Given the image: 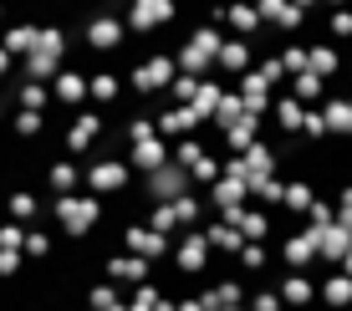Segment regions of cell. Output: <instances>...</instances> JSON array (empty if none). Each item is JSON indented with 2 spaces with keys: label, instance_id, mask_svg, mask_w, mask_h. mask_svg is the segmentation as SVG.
<instances>
[{
  "label": "cell",
  "instance_id": "cell-35",
  "mask_svg": "<svg viewBox=\"0 0 352 311\" xmlns=\"http://www.w3.org/2000/svg\"><path fill=\"white\" fill-rule=\"evenodd\" d=\"M281 296H286V301H307V281H301V276H291Z\"/></svg>",
  "mask_w": 352,
  "mask_h": 311
},
{
  "label": "cell",
  "instance_id": "cell-11",
  "mask_svg": "<svg viewBox=\"0 0 352 311\" xmlns=\"http://www.w3.org/2000/svg\"><path fill=\"white\" fill-rule=\"evenodd\" d=\"M87 82H92V71L82 67V62H67L62 71H56V82H52V97L72 107V113H82V102H87Z\"/></svg>",
  "mask_w": 352,
  "mask_h": 311
},
{
  "label": "cell",
  "instance_id": "cell-36",
  "mask_svg": "<svg viewBox=\"0 0 352 311\" xmlns=\"http://www.w3.org/2000/svg\"><path fill=\"white\" fill-rule=\"evenodd\" d=\"M276 117H281V128H296V102H276Z\"/></svg>",
  "mask_w": 352,
  "mask_h": 311
},
{
  "label": "cell",
  "instance_id": "cell-1",
  "mask_svg": "<svg viewBox=\"0 0 352 311\" xmlns=\"http://www.w3.org/2000/svg\"><path fill=\"white\" fill-rule=\"evenodd\" d=\"M46 209L56 214L62 235H67V240H77V245H82V240H92V230L107 220V205H102L97 194H87V189H82V194H62V199H52Z\"/></svg>",
  "mask_w": 352,
  "mask_h": 311
},
{
  "label": "cell",
  "instance_id": "cell-3",
  "mask_svg": "<svg viewBox=\"0 0 352 311\" xmlns=\"http://www.w3.org/2000/svg\"><path fill=\"white\" fill-rule=\"evenodd\" d=\"M174 77H179V62L164 51V46H153V51L128 71V87H133V97H153V102H159V97H168Z\"/></svg>",
  "mask_w": 352,
  "mask_h": 311
},
{
  "label": "cell",
  "instance_id": "cell-40",
  "mask_svg": "<svg viewBox=\"0 0 352 311\" xmlns=\"http://www.w3.org/2000/svg\"><path fill=\"white\" fill-rule=\"evenodd\" d=\"M0 128H10V113H6V97H0Z\"/></svg>",
  "mask_w": 352,
  "mask_h": 311
},
{
  "label": "cell",
  "instance_id": "cell-21",
  "mask_svg": "<svg viewBox=\"0 0 352 311\" xmlns=\"http://www.w3.org/2000/svg\"><path fill=\"white\" fill-rule=\"evenodd\" d=\"M220 102H225V82H220V77H204V82H199V97L189 102V113L199 117V123H214Z\"/></svg>",
  "mask_w": 352,
  "mask_h": 311
},
{
  "label": "cell",
  "instance_id": "cell-4",
  "mask_svg": "<svg viewBox=\"0 0 352 311\" xmlns=\"http://www.w3.org/2000/svg\"><path fill=\"white\" fill-rule=\"evenodd\" d=\"M133 184V169L123 163V153H97V159L82 163V189L97 199H107V194H123V189Z\"/></svg>",
  "mask_w": 352,
  "mask_h": 311
},
{
  "label": "cell",
  "instance_id": "cell-8",
  "mask_svg": "<svg viewBox=\"0 0 352 311\" xmlns=\"http://www.w3.org/2000/svg\"><path fill=\"white\" fill-rule=\"evenodd\" d=\"M102 133H107V117L97 113V107H82V113H72V123L62 128V148L72 153V159H82Z\"/></svg>",
  "mask_w": 352,
  "mask_h": 311
},
{
  "label": "cell",
  "instance_id": "cell-13",
  "mask_svg": "<svg viewBox=\"0 0 352 311\" xmlns=\"http://www.w3.org/2000/svg\"><path fill=\"white\" fill-rule=\"evenodd\" d=\"M174 16H179V5H168V0H143V5H133L123 21H128L133 36H148L153 26H168Z\"/></svg>",
  "mask_w": 352,
  "mask_h": 311
},
{
  "label": "cell",
  "instance_id": "cell-23",
  "mask_svg": "<svg viewBox=\"0 0 352 311\" xmlns=\"http://www.w3.org/2000/svg\"><path fill=\"white\" fill-rule=\"evenodd\" d=\"M220 71H235V77H245V67H250V41H240V36H225V46H220V62H214Z\"/></svg>",
  "mask_w": 352,
  "mask_h": 311
},
{
  "label": "cell",
  "instance_id": "cell-12",
  "mask_svg": "<svg viewBox=\"0 0 352 311\" xmlns=\"http://www.w3.org/2000/svg\"><path fill=\"white\" fill-rule=\"evenodd\" d=\"M210 240H204V230H184L174 240V266H179V276H199L204 266H210Z\"/></svg>",
  "mask_w": 352,
  "mask_h": 311
},
{
  "label": "cell",
  "instance_id": "cell-9",
  "mask_svg": "<svg viewBox=\"0 0 352 311\" xmlns=\"http://www.w3.org/2000/svg\"><path fill=\"white\" fill-rule=\"evenodd\" d=\"M143 194H148V205H174V199L194 194V178L179 169V163H168V169H159V174L143 178Z\"/></svg>",
  "mask_w": 352,
  "mask_h": 311
},
{
  "label": "cell",
  "instance_id": "cell-42",
  "mask_svg": "<svg viewBox=\"0 0 352 311\" xmlns=\"http://www.w3.org/2000/svg\"><path fill=\"white\" fill-rule=\"evenodd\" d=\"M230 311H245V306H230Z\"/></svg>",
  "mask_w": 352,
  "mask_h": 311
},
{
  "label": "cell",
  "instance_id": "cell-19",
  "mask_svg": "<svg viewBox=\"0 0 352 311\" xmlns=\"http://www.w3.org/2000/svg\"><path fill=\"white\" fill-rule=\"evenodd\" d=\"M36 31H41L36 21H10V26L0 31V51H6L10 62H16V56H31L36 51Z\"/></svg>",
  "mask_w": 352,
  "mask_h": 311
},
{
  "label": "cell",
  "instance_id": "cell-5",
  "mask_svg": "<svg viewBox=\"0 0 352 311\" xmlns=\"http://www.w3.org/2000/svg\"><path fill=\"white\" fill-rule=\"evenodd\" d=\"M77 41L87 46V51H97V56H113V51H123V46L133 41V31H128V21H123V16L102 10V16H87V21H82Z\"/></svg>",
  "mask_w": 352,
  "mask_h": 311
},
{
  "label": "cell",
  "instance_id": "cell-18",
  "mask_svg": "<svg viewBox=\"0 0 352 311\" xmlns=\"http://www.w3.org/2000/svg\"><path fill=\"white\" fill-rule=\"evenodd\" d=\"M245 194H250V184L245 178H220V184H210L204 189V199H210V209L214 214H230V209H245Z\"/></svg>",
  "mask_w": 352,
  "mask_h": 311
},
{
  "label": "cell",
  "instance_id": "cell-32",
  "mask_svg": "<svg viewBox=\"0 0 352 311\" xmlns=\"http://www.w3.org/2000/svg\"><path fill=\"white\" fill-rule=\"evenodd\" d=\"M0 250H26V224L0 220Z\"/></svg>",
  "mask_w": 352,
  "mask_h": 311
},
{
  "label": "cell",
  "instance_id": "cell-26",
  "mask_svg": "<svg viewBox=\"0 0 352 311\" xmlns=\"http://www.w3.org/2000/svg\"><path fill=\"white\" fill-rule=\"evenodd\" d=\"M26 260H36V266H46V260L56 255V240H52V230H41V224H31L26 230V250H21Z\"/></svg>",
  "mask_w": 352,
  "mask_h": 311
},
{
  "label": "cell",
  "instance_id": "cell-10",
  "mask_svg": "<svg viewBox=\"0 0 352 311\" xmlns=\"http://www.w3.org/2000/svg\"><path fill=\"white\" fill-rule=\"evenodd\" d=\"M123 163H128L138 178H148V174H159V169H168V163H174V143H164V138L133 143V148L123 153Z\"/></svg>",
  "mask_w": 352,
  "mask_h": 311
},
{
  "label": "cell",
  "instance_id": "cell-27",
  "mask_svg": "<svg viewBox=\"0 0 352 311\" xmlns=\"http://www.w3.org/2000/svg\"><path fill=\"white\" fill-rule=\"evenodd\" d=\"M199 82H204V77H184V71H179V77H174V87H168V97H164V102H168V107H189L194 97H199Z\"/></svg>",
  "mask_w": 352,
  "mask_h": 311
},
{
  "label": "cell",
  "instance_id": "cell-17",
  "mask_svg": "<svg viewBox=\"0 0 352 311\" xmlns=\"http://www.w3.org/2000/svg\"><path fill=\"white\" fill-rule=\"evenodd\" d=\"M46 205H52V199H41L36 189L21 184V189H10V194H6V220H16V224H26V230H31V224L41 220Z\"/></svg>",
  "mask_w": 352,
  "mask_h": 311
},
{
  "label": "cell",
  "instance_id": "cell-39",
  "mask_svg": "<svg viewBox=\"0 0 352 311\" xmlns=\"http://www.w3.org/2000/svg\"><path fill=\"white\" fill-rule=\"evenodd\" d=\"M6 77H10V56L0 51V82H6Z\"/></svg>",
  "mask_w": 352,
  "mask_h": 311
},
{
  "label": "cell",
  "instance_id": "cell-34",
  "mask_svg": "<svg viewBox=\"0 0 352 311\" xmlns=\"http://www.w3.org/2000/svg\"><path fill=\"white\" fill-rule=\"evenodd\" d=\"M240 266H245V270H261V266H265V245H245V250H240Z\"/></svg>",
  "mask_w": 352,
  "mask_h": 311
},
{
  "label": "cell",
  "instance_id": "cell-38",
  "mask_svg": "<svg viewBox=\"0 0 352 311\" xmlns=\"http://www.w3.org/2000/svg\"><path fill=\"white\" fill-rule=\"evenodd\" d=\"M256 311H276V296H271V291H261V296H256Z\"/></svg>",
  "mask_w": 352,
  "mask_h": 311
},
{
  "label": "cell",
  "instance_id": "cell-37",
  "mask_svg": "<svg viewBox=\"0 0 352 311\" xmlns=\"http://www.w3.org/2000/svg\"><path fill=\"white\" fill-rule=\"evenodd\" d=\"M286 260H307V240H286Z\"/></svg>",
  "mask_w": 352,
  "mask_h": 311
},
{
  "label": "cell",
  "instance_id": "cell-14",
  "mask_svg": "<svg viewBox=\"0 0 352 311\" xmlns=\"http://www.w3.org/2000/svg\"><path fill=\"white\" fill-rule=\"evenodd\" d=\"M41 184L52 189V199L82 194V163L77 159H52V163H46V174H41Z\"/></svg>",
  "mask_w": 352,
  "mask_h": 311
},
{
  "label": "cell",
  "instance_id": "cell-20",
  "mask_svg": "<svg viewBox=\"0 0 352 311\" xmlns=\"http://www.w3.org/2000/svg\"><path fill=\"white\" fill-rule=\"evenodd\" d=\"M82 311H128L123 291H118L113 281H92L87 291H82Z\"/></svg>",
  "mask_w": 352,
  "mask_h": 311
},
{
  "label": "cell",
  "instance_id": "cell-33",
  "mask_svg": "<svg viewBox=\"0 0 352 311\" xmlns=\"http://www.w3.org/2000/svg\"><path fill=\"white\" fill-rule=\"evenodd\" d=\"M220 21H230V26H235L240 36H245V31H256V10H240V5H235V10H225Z\"/></svg>",
  "mask_w": 352,
  "mask_h": 311
},
{
  "label": "cell",
  "instance_id": "cell-15",
  "mask_svg": "<svg viewBox=\"0 0 352 311\" xmlns=\"http://www.w3.org/2000/svg\"><path fill=\"white\" fill-rule=\"evenodd\" d=\"M153 117H159V138H164V143H168V138H174V143H179V138H194V133L204 128L189 107H168V102H159V113H153Z\"/></svg>",
  "mask_w": 352,
  "mask_h": 311
},
{
  "label": "cell",
  "instance_id": "cell-30",
  "mask_svg": "<svg viewBox=\"0 0 352 311\" xmlns=\"http://www.w3.org/2000/svg\"><path fill=\"white\" fill-rule=\"evenodd\" d=\"M250 138H256V117L245 113V117H240V123L225 133V143H230V153H245V148H250Z\"/></svg>",
  "mask_w": 352,
  "mask_h": 311
},
{
  "label": "cell",
  "instance_id": "cell-25",
  "mask_svg": "<svg viewBox=\"0 0 352 311\" xmlns=\"http://www.w3.org/2000/svg\"><path fill=\"white\" fill-rule=\"evenodd\" d=\"M204 240H210V250H225V255H240V250H245L240 230H230L225 220H210V224H204Z\"/></svg>",
  "mask_w": 352,
  "mask_h": 311
},
{
  "label": "cell",
  "instance_id": "cell-41",
  "mask_svg": "<svg viewBox=\"0 0 352 311\" xmlns=\"http://www.w3.org/2000/svg\"><path fill=\"white\" fill-rule=\"evenodd\" d=\"M0 31H6V5H0Z\"/></svg>",
  "mask_w": 352,
  "mask_h": 311
},
{
  "label": "cell",
  "instance_id": "cell-6",
  "mask_svg": "<svg viewBox=\"0 0 352 311\" xmlns=\"http://www.w3.org/2000/svg\"><path fill=\"white\" fill-rule=\"evenodd\" d=\"M118 250H128V255L148 260V266H159V260H174V240L159 230H148L143 220H128L123 230H118Z\"/></svg>",
  "mask_w": 352,
  "mask_h": 311
},
{
  "label": "cell",
  "instance_id": "cell-16",
  "mask_svg": "<svg viewBox=\"0 0 352 311\" xmlns=\"http://www.w3.org/2000/svg\"><path fill=\"white\" fill-rule=\"evenodd\" d=\"M123 71L118 67H97L92 71V82H87V102H97V107H118L123 102Z\"/></svg>",
  "mask_w": 352,
  "mask_h": 311
},
{
  "label": "cell",
  "instance_id": "cell-24",
  "mask_svg": "<svg viewBox=\"0 0 352 311\" xmlns=\"http://www.w3.org/2000/svg\"><path fill=\"white\" fill-rule=\"evenodd\" d=\"M10 138H21V143H41L46 138V113H10Z\"/></svg>",
  "mask_w": 352,
  "mask_h": 311
},
{
  "label": "cell",
  "instance_id": "cell-28",
  "mask_svg": "<svg viewBox=\"0 0 352 311\" xmlns=\"http://www.w3.org/2000/svg\"><path fill=\"white\" fill-rule=\"evenodd\" d=\"M240 291H245L240 281H214L204 296H210V306H214V311H230V306H240Z\"/></svg>",
  "mask_w": 352,
  "mask_h": 311
},
{
  "label": "cell",
  "instance_id": "cell-31",
  "mask_svg": "<svg viewBox=\"0 0 352 311\" xmlns=\"http://www.w3.org/2000/svg\"><path fill=\"white\" fill-rule=\"evenodd\" d=\"M21 270H26V255H21V250H0V281L16 286V281H21Z\"/></svg>",
  "mask_w": 352,
  "mask_h": 311
},
{
  "label": "cell",
  "instance_id": "cell-29",
  "mask_svg": "<svg viewBox=\"0 0 352 311\" xmlns=\"http://www.w3.org/2000/svg\"><path fill=\"white\" fill-rule=\"evenodd\" d=\"M159 301H164V286L148 281V286H138V291L128 296V311H159Z\"/></svg>",
  "mask_w": 352,
  "mask_h": 311
},
{
  "label": "cell",
  "instance_id": "cell-2",
  "mask_svg": "<svg viewBox=\"0 0 352 311\" xmlns=\"http://www.w3.org/2000/svg\"><path fill=\"white\" fill-rule=\"evenodd\" d=\"M220 46H225V36H220V16H210V21H199V26L189 31V41L174 51V62L184 77H210V67L220 62Z\"/></svg>",
  "mask_w": 352,
  "mask_h": 311
},
{
  "label": "cell",
  "instance_id": "cell-7",
  "mask_svg": "<svg viewBox=\"0 0 352 311\" xmlns=\"http://www.w3.org/2000/svg\"><path fill=\"white\" fill-rule=\"evenodd\" d=\"M102 281H113L118 291H138V286L153 281V266L138 255H128V250H107L102 255Z\"/></svg>",
  "mask_w": 352,
  "mask_h": 311
},
{
  "label": "cell",
  "instance_id": "cell-22",
  "mask_svg": "<svg viewBox=\"0 0 352 311\" xmlns=\"http://www.w3.org/2000/svg\"><path fill=\"white\" fill-rule=\"evenodd\" d=\"M10 97L21 102V113H46L56 97H52V87H41V82H16L10 87Z\"/></svg>",
  "mask_w": 352,
  "mask_h": 311
}]
</instances>
